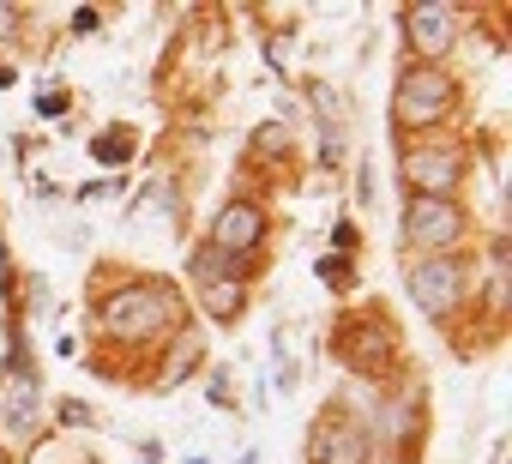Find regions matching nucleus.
Listing matches in <instances>:
<instances>
[{
  "label": "nucleus",
  "instance_id": "10",
  "mask_svg": "<svg viewBox=\"0 0 512 464\" xmlns=\"http://www.w3.org/2000/svg\"><path fill=\"white\" fill-rule=\"evenodd\" d=\"M91 151H97V157H103V163H127V157H133V139H127V133H121V127H115V133H103V139H97V145H91Z\"/></svg>",
  "mask_w": 512,
  "mask_h": 464
},
{
  "label": "nucleus",
  "instance_id": "11",
  "mask_svg": "<svg viewBox=\"0 0 512 464\" xmlns=\"http://www.w3.org/2000/svg\"><path fill=\"white\" fill-rule=\"evenodd\" d=\"M314 272H320V284H332V290H350V266H344V260H320Z\"/></svg>",
  "mask_w": 512,
  "mask_h": 464
},
{
  "label": "nucleus",
  "instance_id": "16",
  "mask_svg": "<svg viewBox=\"0 0 512 464\" xmlns=\"http://www.w3.org/2000/svg\"><path fill=\"white\" fill-rule=\"evenodd\" d=\"M97 25H103V19H97L91 7H85V13H73V31H79V37H85V31H97Z\"/></svg>",
  "mask_w": 512,
  "mask_h": 464
},
{
  "label": "nucleus",
  "instance_id": "15",
  "mask_svg": "<svg viewBox=\"0 0 512 464\" xmlns=\"http://www.w3.org/2000/svg\"><path fill=\"white\" fill-rule=\"evenodd\" d=\"M61 422L79 428V422H91V410H85V404H61Z\"/></svg>",
  "mask_w": 512,
  "mask_h": 464
},
{
  "label": "nucleus",
  "instance_id": "9",
  "mask_svg": "<svg viewBox=\"0 0 512 464\" xmlns=\"http://www.w3.org/2000/svg\"><path fill=\"white\" fill-rule=\"evenodd\" d=\"M37 410H43L37 380H13V386H7V410H0V416H7V434H13V440H31V434H37Z\"/></svg>",
  "mask_w": 512,
  "mask_h": 464
},
{
  "label": "nucleus",
  "instance_id": "18",
  "mask_svg": "<svg viewBox=\"0 0 512 464\" xmlns=\"http://www.w3.org/2000/svg\"><path fill=\"white\" fill-rule=\"evenodd\" d=\"M187 464H205V458H187Z\"/></svg>",
  "mask_w": 512,
  "mask_h": 464
},
{
  "label": "nucleus",
  "instance_id": "8",
  "mask_svg": "<svg viewBox=\"0 0 512 464\" xmlns=\"http://www.w3.org/2000/svg\"><path fill=\"white\" fill-rule=\"evenodd\" d=\"M404 43L416 49V61L440 67V55L458 43V13L452 7H434V0H422V7H404Z\"/></svg>",
  "mask_w": 512,
  "mask_h": 464
},
{
  "label": "nucleus",
  "instance_id": "3",
  "mask_svg": "<svg viewBox=\"0 0 512 464\" xmlns=\"http://www.w3.org/2000/svg\"><path fill=\"white\" fill-rule=\"evenodd\" d=\"M398 175H404V187L422 193V199H452V193L464 187V175H470V157H464L458 139H416V145H404Z\"/></svg>",
  "mask_w": 512,
  "mask_h": 464
},
{
  "label": "nucleus",
  "instance_id": "6",
  "mask_svg": "<svg viewBox=\"0 0 512 464\" xmlns=\"http://www.w3.org/2000/svg\"><path fill=\"white\" fill-rule=\"evenodd\" d=\"M374 458V428L350 422V416H320L314 440H308V464H368Z\"/></svg>",
  "mask_w": 512,
  "mask_h": 464
},
{
  "label": "nucleus",
  "instance_id": "13",
  "mask_svg": "<svg viewBox=\"0 0 512 464\" xmlns=\"http://www.w3.org/2000/svg\"><path fill=\"white\" fill-rule=\"evenodd\" d=\"M19 25H25V19H19L13 7H0V43H7V37H19Z\"/></svg>",
  "mask_w": 512,
  "mask_h": 464
},
{
  "label": "nucleus",
  "instance_id": "4",
  "mask_svg": "<svg viewBox=\"0 0 512 464\" xmlns=\"http://www.w3.org/2000/svg\"><path fill=\"white\" fill-rule=\"evenodd\" d=\"M476 278H470V260L464 254H422L410 266V302L428 314V320H446L458 302H470Z\"/></svg>",
  "mask_w": 512,
  "mask_h": 464
},
{
  "label": "nucleus",
  "instance_id": "17",
  "mask_svg": "<svg viewBox=\"0 0 512 464\" xmlns=\"http://www.w3.org/2000/svg\"><path fill=\"white\" fill-rule=\"evenodd\" d=\"M0 85H13V67H7V61H0Z\"/></svg>",
  "mask_w": 512,
  "mask_h": 464
},
{
  "label": "nucleus",
  "instance_id": "5",
  "mask_svg": "<svg viewBox=\"0 0 512 464\" xmlns=\"http://www.w3.org/2000/svg\"><path fill=\"white\" fill-rule=\"evenodd\" d=\"M464 229H470V217L458 199H422V193L404 199V242L416 254H452L464 242Z\"/></svg>",
  "mask_w": 512,
  "mask_h": 464
},
{
  "label": "nucleus",
  "instance_id": "12",
  "mask_svg": "<svg viewBox=\"0 0 512 464\" xmlns=\"http://www.w3.org/2000/svg\"><path fill=\"white\" fill-rule=\"evenodd\" d=\"M332 248H338V254H356V223H350V217H338V229H332Z\"/></svg>",
  "mask_w": 512,
  "mask_h": 464
},
{
  "label": "nucleus",
  "instance_id": "1",
  "mask_svg": "<svg viewBox=\"0 0 512 464\" xmlns=\"http://www.w3.org/2000/svg\"><path fill=\"white\" fill-rule=\"evenodd\" d=\"M452 109H458V79H452L446 67L416 61V67H404V73H398V91H392V121H398L404 133L440 127Z\"/></svg>",
  "mask_w": 512,
  "mask_h": 464
},
{
  "label": "nucleus",
  "instance_id": "14",
  "mask_svg": "<svg viewBox=\"0 0 512 464\" xmlns=\"http://www.w3.org/2000/svg\"><path fill=\"white\" fill-rule=\"evenodd\" d=\"M37 109H43V115H61V109H67V91H49V97H37Z\"/></svg>",
  "mask_w": 512,
  "mask_h": 464
},
{
  "label": "nucleus",
  "instance_id": "7",
  "mask_svg": "<svg viewBox=\"0 0 512 464\" xmlns=\"http://www.w3.org/2000/svg\"><path fill=\"white\" fill-rule=\"evenodd\" d=\"M266 205H253V199H229L223 211H217V223H211V248L217 254H235V260H253L260 254V242H266Z\"/></svg>",
  "mask_w": 512,
  "mask_h": 464
},
{
  "label": "nucleus",
  "instance_id": "2",
  "mask_svg": "<svg viewBox=\"0 0 512 464\" xmlns=\"http://www.w3.org/2000/svg\"><path fill=\"white\" fill-rule=\"evenodd\" d=\"M169 320H175V302H169L163 284H127V290H109L103 308H97V326H103L109 338H121V344H145V338L169 332Z\"/></svg>",
  "mask_w": 512,
  "mask_h": 464
}]
</instances>
